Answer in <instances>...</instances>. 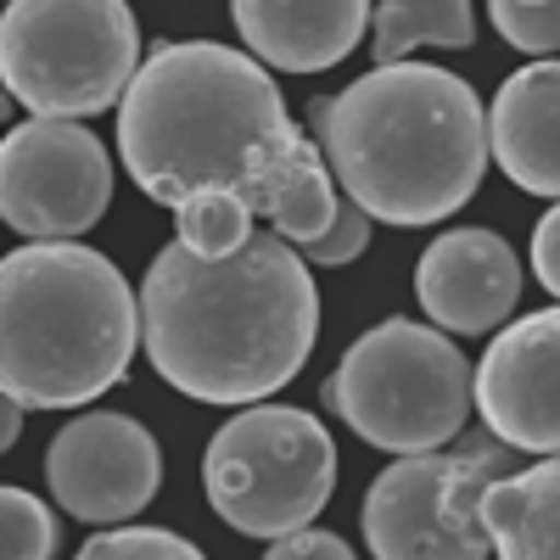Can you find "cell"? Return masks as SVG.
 Wrapping results in <instances>:
<instances>
[{
	"instance_id": "8fae6325",
	"label": "cell",
	"mask_w": 560,
	"mask_h": 560,
	"mask_svg": "<svg viewBox=\"0 0 560 560\" xmlns=\"http://www.w3.org/2000/svg\"><path fill=\"white\" fill-rule=\"evenodd\" d=\"M477 415L522 454H560V303L493 331L477 364Z\"/></svg>"
},
{
	"instance_id": "9c48e42d",
	"label": "cell",
	"mask_w": 560,
	"mask_h": 560,
	"mask_svg": "<svg viewBox=\"0 0 560 560\" xmlns=\"http://www.w3.org/2000/svg\"><path fill=\"white\" fill-rule=\"evenodd\" d=\"M113 202V158L73 118H28L0 140V219L28 242H73Z\"/></svg>"
},
{
	"instance_id": "8992f818",
	"label": "cell",
	"mask_w": 560,
	"mask_h": 560,
	"mask_svg": "<svg viewBox=\"0 0 560 560\" xmlns=\"http://www.w3.org/2000/svg\"><path fill=\"white\" fill-rule=\"evenodd\" d=\"M140 68L129 0H7L0 73L28 118H96L129 96Z\"/></svg>"
},
{
	"instance_id": "cb8c5ba5",
	"label": "cell",
	"mask_w": 560,
	"mask_h": 560,
	"mask_svg": "<svg viewBox=\"0 0 560 560\" xmlns=\"http://www.w3.org/2000/svg\"><path fill=\"white\" fill-rule=\"evenodd\" d=\"M18 432H23V404L18 398H7V409H0V443H18Z\"/></svg>"
},
{
	"instance_id": "3957f363",
	"label": "cell",
	"mask_w": 560,
	"mask_h": 560,
	"mask_svg": "<svg viewBox=\"0 0 560 560\" xmlns=\"http://www.w3.org/2000/svg\"><path fill=\"white\" fill-rule=\"evenodd\" d=\"M308 129L342 197L404 230L459 213L493 158L477 90L432 62L370 68L342 96H319Z\"/></svg>"
},
{
	"instance_id": "603a6c76",
	"label": "cell",
	"mask_w": 560,
	"mask_h": 560,
	"mask_svg": "<svg viewBox=\"0 0 560 560\" xmlns=\"http://www.w3.org/2000/svg\"><path fill=\"white\" fill-rule=\"evenodd\" d=\"M533 275H538V287L560 303V202L533 230Z\"/></svg>"
},
{
	"instance_id": "7c38bea8",
	"label": "cell",
	"mask_w": 560,
	"mask_h": 560,
	"mask_svg": "<svg viewBox=\"0 0 560 560\" xmlns=\"http://www.w3.org/2000/svg\"><path fill=\"white\" fill-rule=\"evenodd\" d=\"M415 298L438 331L488 337L522 303V258L493 230H448L415 264Z\"/></svg>"
},
{
	"instance_id": "30bf717a",
	"label": "cell",
	"mask_w": 560,
	"mask_h": 560,
	"mask_svg": "<svg viewBox=\"0 0 560 560\" xmlns=\"http://www.w3.org/2000/svg\"><path fill=\"white\" fill-rule=\"evenodd\" d=\"M45 482H51V499L68 516L96 522V527H124L158 499L163 454L140 420L118 409H90V415H73L51 438Z\"/></svg>"
},
{
	"instance_id": "277c9868",
	"label": "cell",
	"mask_w": 560,
	"mask_h": 560,
	"mask_svg": "<svg viewBox=\"0 0 560 560\" xmlns=\"http://www.w3.org/2000/svg\"><path fill=\"white\" fill-rule=\"evenodd\" d=\"M140 298L84 242H28L0 264V382L23 409H79L124 382Z\"/></svg>"
},
{
	"instance_id": "9a60e30c",
	"label": "cell",
	"mask_w": 560,
	"mask_h": 560,
	"mask_svg": "<svg viewBox=\"0 0 560 560\" xmlns=\"http://www.w3.org/2000/svg\"><path fill=\"white\" fill-rule=\"evenodd\" d=\"M477 516L499 560H560V454L499 477Z\"/></svg>"
},
{
	"instance_id": "7402d4cb",
	"label": "cell",
	"mask_w": 560,
	"mask_h": 560,
	"mask_svg": "<svg viewBox=\"0 0 560 560\" xmlns=\"http://www.w3.org/2000/svg\"><path fill=\"white\" fill-rule=\"evenodd\" d=\"M264 560H359L337 533H319V527H303V533H287L264 549Z\"/></svg>"
},
{
	"instance_id": "5bb4252c",
	"label": "cell",
	"mask_w": 560,
	"mask_h": 560,
	"mask_svg": "<svg viewBox=\"0 0 560 560\" xmlns=\"http://www.w3.org/2000/svg\"><path fill=\"white\" fill-rule=\"evenodd\" d=\"M488 147L510 185L560 202V57L527 62L499 84L488 107Z\"/></svg>"
},
{
	"instance_id": "52a82bcc",
	"label": "cell",
	"mask_w": 560,
	"mask_h": 560,
	"mask_svg": "<svg viewBox=\"0 0 560 560\" xmlns=\"http://www.w3.org/2000/svg\"><path fill=\"white\" fill-rule=\"evenodd\" d=\"M337 488V443L308 409L247 404L202 454V493L224 527L247 538L303 533Z\"/></svg>"
},
{
	"instance_id": "4fadbf2b",
	"label": "cell",
	"mask_w": 560,
	"mask_h": 560,
	"mask_svg": "<svg viewBox=\"0 0 560 560\" xmlns=\"http://www.w3.org/2000/svg\"><path fill=\"white\" fill-rule=\"evenodd\" d=\"M242 45L280 73H325L364 39L370 0H230Z\"/></svg>"
},
{
	"instance_id": "d6986e66",
	"label": "cell",
	"mask_w": 560,
	"mask_h": 560,
	"mask_svg": "<svg viewBox=\"0 0 560 560\" xmlns=\"http://www.w3.org/2000/svg\"><path fill=\"white\" fill-rule=\"evenodd\" d=\"M73 560H208V555L168 527H107L90 544H79Z\"/></svg>"
},
{
	"instance_id": "6da1fadb",
	"label": "cell",
	"mask_w": 560,
	"mask_h": 560,
	"mask_svg": "<svg viewBox=\"0 0 560 560\" xmlns=\"http://www.w3.org/2000/svg\"><path fill=\"white\" fill-rule=\"evenodd\" d=\"M124 174L163 208L236 191L298 253L331 230L342 185L319 140L292 124L287 96L253 51L219 39H163L118 102Z\"/></svg>"
},
{
	"instance_id": "ffe728a7",
	"label": "cell",
	"mask_w": 560,
	"mask_h": 560,
	"mask_svg": "<svg viewBox=\"0 0 560 560\" xmlns=\"http://www.w3.org/2000/svg\"><path fill=\"white\" fill-rule=\"evenodd\" d=\"M488 23L527 57L560 51V0H488Z\"/></svg>"
},
{
	"instance_id": "ac0fdd59",
	"label": "cell",
	"mask_w": 560,
	"mask_h": 560,
	"mask_svg": "<svg viewBox=\"0 0 560 560\" xmlns=\"http://www.w3.org/2000/svg\"><path fill=\"white\" fill-rule=\"evenodd\" d=\"M57 555V516L28 488L0 493V560H51Z\"/></svg>"
},
{
	"instance_id": "2e32d148",
	"label": "cell",
	"mask_w": 560,
	"mask_h": 560,
	"mask_svg": "<svg viewBox=\"0 0 560 560\" xmlns=\"http://www.w3.org/2000/svg\"><path fill=\"white\" fill-rule=\"evenodd\" d=\"M471 39H477L471 0H376V18H370V57H376V68L404 62L415 45L465 51Z\"/></svg>"
},
{
	"instance_id": "e0dca14e",
	"label": "cell",
	"mask_w": 560,
	"mask_h": 560,
	"mask_svg": "<svg viewBox=\"0 0 560 560\" xmlns=\"http://www.w3.org/2000/svg\"><path fill=\"white\" fill-rule=\"evenodd\" d=\"M174 230H179L174 242H185L191 253L230 258L258 236V208L236 191H197L174 208Z\"/></svg>"
},
{
	"instance_id": "5b68a950",
	"label": "cell",
	"mask_w": 560,
	"mask_h": 560,
	"mask_svg": "<svg viewBox=\"0 0 560 560\" xmlns=\"http://www.w3.org/2000/svg\"><path fill=\"white\" fill-rule=\"evenodd\" d=\"M325 404L382 454H438L477 409V364L438 325L393 314L342 353Z\"/></svg>"
},
{
	"instance_id": "ba28073f",
	"label": "cell",
	"mask_w": 560,
	"mask_h": 560,
	"mask_svg": "<svg viewBox=\"0 0 560 560\" xmlns=\"http://www.w3.org/2000/svg\"><path fill=\"white\" fill-rule=\"evenodd\" d=\"M522 448L504 438H465L454 454H404L364 493V544L376 560H488L482 493L516 471Z\"/></svg>"
},
{
	"instance_id": "44dd1931",
	"label": "cell",
	"mask_w": 560,
	"mask_h": 560,
	"mask_svg": "<svg viewBox=\"0 0 560 560\" xmlns=\"http://www.w3.org/2000/svg\"><path fill=\"white\" fill-rule=\"evenodd\" d=\"M370 219L353 197H342V208H337V219H331V230L314 242V247H303V258L314 264V269H342V264H353L364 247H370Z\"/></svg>"
},
{
	"instance_id": "7a4b0ae2",
	"label": "cell",
	"mask_w": 560,
	"mask_h": 560,
	"mask_svg": "<svg viewBox=\"0 0 560 560\" xmlns=\"http://www.w3.org/2000/svg\"><path fill=\"white\" fill-rule=\"evenodd\" d=\"M319 342L314 269L287 236L230 258L168 242L140 280V348L185 398L247 409L280 393Z\"/></svg>"
}]
</instances>
